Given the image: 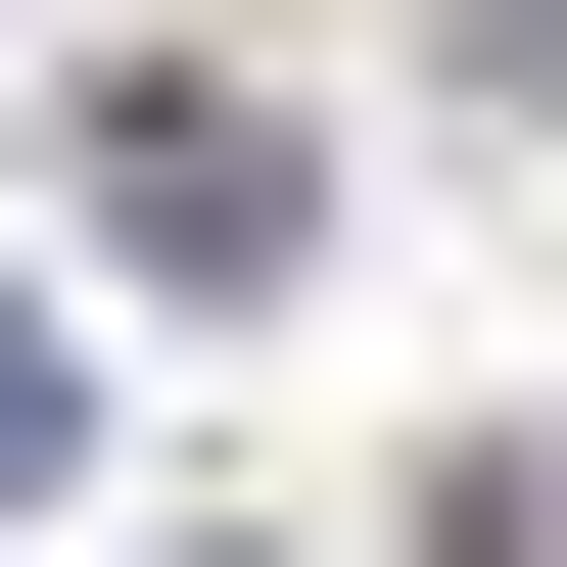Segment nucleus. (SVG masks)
I'll return each mask as SVG.
<instances>
[{
  "label": "nucleus",
  "mask_w": 567,
  "mask_h": 567,
  "mask_svg": "<svg viewBox=\"0 0 567 567\" xmlns=\"http://www.w3.org/2000/svg\"><path fill=\"white\" fill-rule=\"evenodd\" d=\"M0 520H48V284H0Z\"/></svg>",
  "instance_id": "1"
}]
</instances>
